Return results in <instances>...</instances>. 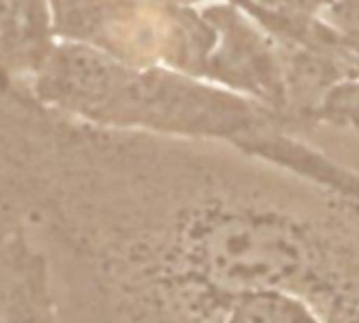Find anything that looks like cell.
<instances>
[{"mask_svg": "<svg viewBox=\"0 0 359 323\" xmlns=\"http://www.w3.org/2000/svg\"><path fill=\"white\" fill-rule=\"evenodd\" d=\"M57 40L135 67H185L187 21L164 0H48Z\"/></svg>", "mask_w": 359, "mask_h": 323, "instance_id": "6da1fadb", "label": "cell"}, {"mask_svg": "<svg viewBox=\"0 0 359 323\" xmlns=\"http://www.w3.org/2000/svg\"><path fill=\"white\" fill-rule=\"evenodd\" d=\"M223 323H322L299 296L282 290H259L240 296Z\"/></svg>", "mask_w": 359, "mask_h": 323, "instance_id": "3957f363", "label": "cell"}, {"mask_svg": "<svg viewBox=\"0 0 359 323\" xmlns=\"http://www.w3.org/2000/svg\"><path fill=\"white\" fill-rule=\"evenodd\" d=\"M48 0H0V80L29 84L53 44Z\"/></svg>", "mask_w": 359, "mask_h": 323, "instance_id": "7a4b0ae2", "label": "cell"}]
</instances>
